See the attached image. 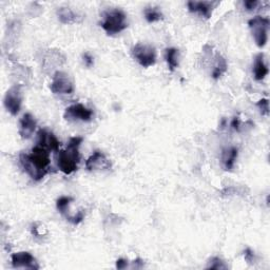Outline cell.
Segmentation results:
<instances>
[{
  "label": "cell",
  "instance_id": "obj_1",
  "mask_svg": "<svg viewBox=\"0 0 270 270\" xmlns=\"http://www.w3.org/2000/svg\"><path fill=\"white\" fill-rule=\"evenodd\" d=\"M19 161L24 172L36 182L44 178L48 173L50 166L49 151L40 146L33 148L30 154L21 153Z\"/></svg>",
  "mask_w": 270,
  "mask_h": 270
},
{
  "label": "cell",
  "instance_id": "obj_2",
  "mask_svg": "<svg viewBox=\"0 0 270 270\" xmlns=\"http://www.w3.org/2000/svg\"><path fill=\"white\" fill-rule=\"evenodd\" d=\"M83 138L79 136L71 137L68 146L65 150L59 151L57 158V166L61 171L67 175L72 174L78 168L80 162L79 147L82 143Z\"/></svg>",
  "mask_w": 270,
  "mask_h": 270
},
{
  "label": "cell",
  "instance_id": "obj_3",
  "mask_svg": "<svg viewBox=\"0 0 270 270\" xmlns=\"http://www.w3.org/2000/svg\"><path fill=\"white\" fill-rule=\"evenodd\" d=\"M101 26L108 35H114L125 31L128 27L126 13L119 9H111L103 13Z\"/></svg>",
  "mask_w": 270,
  "mask_h": 270
},
{
  "label": "cell",
  "instance_id": "obj_4",
  "mask_svg": "<svg viewBox=\"0 0 270 270\" xmlns=\"http://www.w3.org/2000/svg\"><path fill=\"white\" fill-rule=\"evenodd\" d=\"M269 19L263 16H255L248 21L252 37L259 48H264L268 41Z\"/></svg>",
  "mask_w": 270,
  "mask_h": 270
},
{
  "label": "cell",
  "instance_id": "obj_5",
  "mask_svg": "<svg viewBox=\"0 0 270 270\" xmlns=\"http://www.w3.org/2000/svg\"><path fill=\"white\" fill-rule=\"evenodd\" d=\"M50 89L54 94H72L75 91L73 79L64 71H56L52 77Z\"/></svg>",
  "mask_w": 270,
  "mask_h": 270
},
{
  "label": "cell",
  "instance_id": "obj_6",
  "mask_svg": "<svg viewBox=\"0 0 270 270\" xmlns=\"http://www.w3.org/2000/svg\"><path fill=\"white\" fill-rule=\"evenodd\" d=\"M132 55L135 61L144 68H149L156 63V50L153 46L148 44H141L138 42L132 49Z\"/></svg>",
  "mask_w": 270,
  "mask_h": 270
},
{
  "label": "cell",
  "instance_id": "obj_7",
  "mask_svg": "<svg viewBox=\"0 0 270 270\" xmlns=\"http://www.w3.org/2000/svg\"><path fill=\"white\" fill-rule=\"evenodd\" d=\"M22 90L20 84H15L8 90L5 96V107L13 116H16L22 105Z\"/></svg>",
  "mask_w": 270,
  "mask_h": 270
},
{
  "label": "cell",
  "instance_id": "obj_8",
  "mask_svg": "<svg viewBox=\"0 0 270 270\" xmlns=\"http://www.w3.org/2000/svg\"><path fill=\"white\" fill-rule=\"evenodd\" d=\"M94 113L91 109L83 106L82 104H74L69 106L65 113L64 117L68 122H90L93 118Z\"/></svg>",
  "mask_w": 270,
  "mask_h": 270
},
{
  "label": "cell",
  "instance_id": "obj_9",
  "mask_svg": "<svg viewBox=\"0 0 270 270\" xmlns=\"http://www.w3.org/2000/svg\"><path fill=\"white\" fill-rule=\"evenodd\" d=\"M11 261H12V266L14 268H24L32 270H38L40 268L37 260L27 251L13 253L11 257Z\"/></svg>",
  "mask_w": 270,
  "mask_h": 270
},
{
  "label": "cell",
  "instance_id": "obj_10",
  "mask_svg": "<svg viewBox=\"0 0 270 270\" xmlns=\"http://www.w3.org/2000/svg\"><path fill=\"white\" fill-rule=\"evenodd\" d=\"M112 165L106 154L101 151H95L86 162V168L88 171H101V170H109Z\"/></svg>",
  "mask_w": 270,
  "mask_h": 270
},
{
  "label": "cell",
  "instance_id": "obj_11",
  "mask_svg": "<svg viewBox=\"0 0 270 270\" xmlns=\"http://www.w3.org/2000/svg\"><path fill=\"white\" fill-rule=\"evenodd\" d=\"M37 136V146H40L41 148H44L48 151H58L61 147V141L54 135L53 132L46 129H40L38 131Z\"/></svg>",
  "mask_w": 270,
  "mask_h": 270
},
{
  "label": "cell",
  "instance_id": "obj_12",
  "mask_svg": "<svg viewBox=\"0 0 270 270\" xmlns=\"http://www.w3.org/2000/svg\"><path fill=\"white\" fill-rule=\"evenodd\" d=\"M37 127V122L31 113H25L19 121V135L22 139H29L32 137Z\"/></svg>",
  "mask_w": 270,
  "mask_h": 270
},
{
  "label": "cell",
  "instance_id": "obj_13",
  "mask_svg": "<svg viewBox=\"0 0 270 270\" xmlns=\"http://www.w3.org/2000/svg\"><path fill=\"white\" fill-rule=\"evenodd\" d=\"M219 3H210V2H189L187 3L188 10L191 13L198 14V15L209 19L212 15V11Z\"/></svg>",
  "mask_w": 270,
  "mask_h": 270
},
{
  "label": "cell",
  "instance_id": "obj_14",
  "mask_svg": "<svg viewBox=\"0 0 270 270\" xmlns=\"http://www.w3.org/2000/svg\"><path fill=\"white\" fill-rule=\"evenodd\" d=\"M57 17L64 24L80 23L83 20V15H81L80 13L67 7H63L57 10Z\"/></svg>",
  "mask_w": 270,
  "mask_h": 270
},
{
  "label": "cell",
  "instance_id": "obj_15",
  "mask_svg": "<svg viewBox=\"0 0 270 270\" xmlns=\"http://www.w3.org/2000/svg\"><path fill=\"white\" fill-rule=\"evenodd\" d=\"M252 72H253L254 79L258 81H262L268 75L269 70H268V66L265 63L263 53H259L257 56H255Z\"/></svg>",
  "mask_w": 270,
  "mask_h": 270
},
{
  "label": "cell",
  "instance_id": "obj_16",
  "mask_svg": "<svg viewBox=\"0 0 270 270\" xmlns=\"http://www.w3.org/2000/svg\"><path fill=\"white\" fill-rule=\"evenodd\" d=\"M237 155H238V149L236 147H227L222 151L221 160L225 170H227V171H231L234 167Z\"/></svg>",
  "mask_w": 270,
  "mask_h": 270
},
{
  "label": "cell",
  "instance_id": "obj_17",
  "mask_svg": "<svg viewBox=\"0 0 270 270\" xmlns=\"http://www.w3.org/2000/svg\"><path fill=\"white\" fill-rule=\"evenodd\" d=\"M213 59H215V64L212 67L211 76L213 79H219L227 71V63L221 53H216L213 56Z\"/></svg>",
  "mask_w": 270,
  "mask_h": 270
},
{
  "label": "cell",
  "instance_id": "obj_18",
  "mask_svg": "<svg viewBox=\"0 0 270 270\" xmlns=\"http://www.w3.org/2000/svg\"><path fill=\"white\" fill-rule=\"evenodd\" d=\"M66 62L65 56L58 52V51H51L49 52V54L46 56L45 58V63H44V67L46 69L52 70L55 67L57 66H62L64 63Z\"/></svg>",
  "mask_w": 270,
  "mask_h": 270
},
{
  "label": "cell",
  "instance_id": "obj_19",
  "mask_svg": "<svg viewBox=\"0 0 270 270\" xmlns=\"http://www.w3.org/2000/svg\"><path fill=\"white\" fill-rule=\"evenodd\" d=\"M165 58L168 65V69L173 72L179 65V51L176 48L166 49Z\"/></svg>",
  "mask_w": 270,
  "mask_h": 270
},
{
  "label": "cell",
  "instance_id": "obj_20",
  "mask_svg": "<svg viewBox=\"0 0 270 270\" xmlns=\"http://www.w3.org/2000/svg\"><path fill=\"white\" fill-rule=\"evenodd\" d=\"M145 18L149 23L158 22L164 19V14L158 7H151V8H146L144 11Z\"/></svg>",
  "mask_w": 270,
  "mask_h": 270
},
{
  "label": "cell",
  "instance_id": "obj_21",
  "mask_svg": "<svg viewBox=\"0 0 270 270\" xmlns=\"http://www.w3.org/2000/svg\"><path fill=\"white\" fill-rule=\"evenodd\" d=\"M73 202V197L71 196H62L59 197L57 202H56V208L66 218L69 216V207L71 203Z\"/></svg>",
  "mask_w": 270,
  "mask_h": 270
},
{
  "label": "cell",
  "instance_id": "obj_22",
  "mask_svg": "<svg viewBox=\"0 0 270 270\" xmlns=\"http://www.w3.org/2000/svg\"><path fill=\"white\" fill-rule=\"evenodd\" d=\"M207 268L208 269H227L228 266H227L225 262H223V260H221L220 258L213 257L209 260Z\"/></svg>",
  "mask_w": 270,
  "mask_h": 270
},
{
  "label": "cell",
  "instance_id": "obj_23",
  "mask_svg": "<svg viewBox=\"0 0 270 270\" xmlns=\"http://www.w3.org/2000/svg\"><path fill=\"white\" fill-rule=\"evenodd\" d=\"M257 107L259 108L261 114L268 116L269 114V102L267 98H262L257 103Z\"/></svg>",
  "mask_w": 270,
  "mask_h": 270
},
{
  "label": "cell",
  "instance_id": "obj_24",
  "mask_svg": "<svg viewBox=\"0 0 270 270\" xmlns=\"http://www.w3.org/2000/svg\"><path fill=\"white\" fill-rule=\"evenodd\" d=\"M84 219V211L83 210H80L78 211L76 215L74 216H70L67 220L70 222V223H72L74 225H78L79 223H81Z\"/></svg>",
  "mask_w": 270,
  "mask_h": 270
},
{
  "label": "cell",
  "instance_id": "obj_25",
  "mask_svg": "<svg viewBox=\"0 0 270 270\" xmlns=\"http://www.w3.org/2000/svg\"><path fill=\"white\" fill-rule=\"evenodd\" d=\"M82 61H83L84 66L88 67V68H91L92 66H94V58H93V56L90 53H88V52L82 54Z\"/></svg>",
  "mask_w": 270,
  "mask_h": 270
},
{
  "label": "cell",
  "instance_id": "obj_26",
  "mask_svg": "<svg viewBox=\"0 0 270 270\" xmlns=\"http://www.w3.org/2000/svg\"><path fill=\"white\" fill-rule=\"evenodd\" d=\"M244 258H245V261L247 263H254L255 261V255H254V252L250 249V248H247L245 251H244Z\"/></svg>",
  "mask_w": 270,
  "mask_h": 270
},
{
  "label": "cell",
  "instance_id": "obj_27",
  "mask_svg": "<svg viewBox=\"0 0 270 270\" xmlns=\"http://www.w3.org/2000/svg\"><path fill=\"white\" fill-rule=\"evenodd\" d=\"M259 5L260 3L257 2V0H247V2H244V7L247 11H254Z\"/></svg>",
  "mask_w": 270,
  "mask_h": 270
},
{
  "label": "cell",
  "instance_id": "obj_28",
  "mask_svg": "<svg viewBox=\"0 0 270 270\" xmlns=\"http://www.w3.org/2000/svg\"><path fill=\"white\" fill-rule=\"evenodd\" d=\"M230 126H231L232 129H234L235 131H239V127H241L239 118H238V117H233V119L231 121Z\"/></svg>",
  "mask_w": 270,
  "mask_h": 270
},
{
  "label": "cell",
  "instance_id": "obj_29",
  "mask_svg": "<svg viewBox=\"0 0 270 270\" xmlns=\"http://www.w3.org/2000/svg\"><path fill=\"white\" fill-rule=\"evenodd\" d=\"M128 267V261L125 259H118L116 261V268L117 269H125Z\"/></svg>",
  "mask_w": 270,
  "mask_h": 270
},
{
  "label": "cell",
  "instance_id": "obj_30",
  "mask_svg": "<svg viewBox=\"0 0 270 270\" xmlns=\"http://www.w3.org/2000/svg\"><path fill=\"white\" fill-rule=\"evenodd\" d=\"M144 267V261L141 259H136L134 262H133V265H132V268H135V269H140Z\"/></svg>",
  "mask_w": 270,
  "mask_h": 270
}]
</instances>
